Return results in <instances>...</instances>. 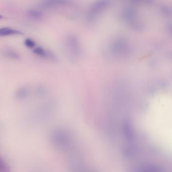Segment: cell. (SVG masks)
I'll return each mask as SVG.
<instances>
[{
	"mask_svg": "<svg viewBox=\"0 0 172 172\" xmlns=\"http://www.w3.org/2000/svg\"><path fill=\"white\" fill-rule=\"evenodd\" d=\"M64 49L65 54L71 61H77L82 54V48L78 37L74 33H69L64 37Z\"/></svg>",
	"mask_w": 172,
	"mask_h": 172,
	"instance_id": "1",
	"label": "cell"
},
{
	"mask_svg": "<svg viewBox=\"0 0 172 172\" xmlns=\"http://www.w3.org/2000/svg\"><path fill=\"white\" fill-rule=\"evenodd\" d=\"M108 0H98L94 2L88 8L86 13V20L89 23L96 21L111 5Z\"/></svg>",
	"mask_w": 172,
	"mask_h": 172,
	"instance_id": "2",
	"label": "cell"
},
{
	"mask_svg": "<svg viewBox=\"0 0 172 172\" xmlns=\"http://www.w3.org/2000/svg\"><path fill=\"white\" fill-rule=\"evenodd\" d=\"M34 54L40 57L54 60L55 57L51 52L41 46H35L33 49Z\"/></svg>",
	"mask_w": 172,
	"mask_h": 172,
	"instance_id": "3",
	"label": "cell"
},
{
	"mask_svg": "<svg viewBox=\"0 0 172 172\" xmlns=\"http://www.w3.org/2000/svg\"><path fill=\"white\" fill-rule=\"evenodd\" d=\"M67 1L63 0H50L44 1L42 2L41 6L46 9H54L60 6H64L67 3Z\"/></svg>",
	"mask_w": 172,
	"mask_h": 172,
	"instance_id": "4",
	"label": "cell"
},
{
	"mask_svg": "<svg viewBox=\"0 0 172 172\" xmlns=\"http://www.w3.org/2000/svg\"><path fill=\"white\" fill-rule=\"evenodd\" d=\"M31 89L30 87L27 85H23L19 87L15 93V97L18 100H24L30 95Z\"/></svg>",
	"mask_w": 172,
	"mask_h": 172,
	"instance_id": "5",
	"label": "cell"
},
{
	"mask_svg": "<svg viewBox=\"0 0 172 172\" xmlns=\"http://www.w3.org/2000/svg\"><path fill=\"white\" fill-rule=\"evenodd\" d=\"M22 34L21 31L11 27H4L0 29V36H1L18 35Z\"/></svg>",
	"mask_w": 172,
	"mask_h": 172,
	"instance_id": "6",
	"label": "cell"
},
{
	"mask_svg": "<svg viewBox=\"0 0 172 172\" xmlns=\"http://www.w3.org/2000/svg\"><path fill=\"white\" fill-rule=\"evenodd\" d=\"M27 16L29 17L33 20H38L40 19L44 15L42 9L37 8L29 9L27 11Z\"/></svg>",
	"mask_w": 172,
	"mask_h": 172,
	"instance_id": "7",
	"label": "cell"
},
{
	"mask_svg": "<svg viewBox=\"0 0 172 172\" xmlns=\"http://www.w3.org/2000/svg\"><path fill=\"white\" fill-rule=\"evenodd\" d=\"M3 53L6 57L11 59L17 60L19 58V54L13 49L7 48L4 50Z\"/></svg>",
	"mask_w": 172,
	"mask_h": 172,
	"instance_id": "8",
	"label": "cell"
},
{
	"mask_svg": "<svg viewBox=\"0 0 172 172\" xmlns=\"http://www.w3.org/2000/svg\"><path fill=\"white\" fill-rule=\"evenodd\" d=\"M140 172H162L161 171L155 166H146L141 169Z\"/></svg>",
	"mask_w": 172,
	"mask_h": 172,
	"instance_id": "9",
	"label": "cell"
},
{
	"mask_svg": "<svg viewBox=\"0 0 172 172\" xmlns=\"http://www.w3.org/2000/svg\"><path fill=\"white\" fill-rule=\"evenodd\" d=\"M24 44L27 48L33 49L36 46V44L35 41L31 38H27L25 39L24 42Z\"/></svg>",
	"mask_w": 172,
	"mask_h": 172,
	"instance_id": "10",
	"label": "cell"
}]
</instances>
